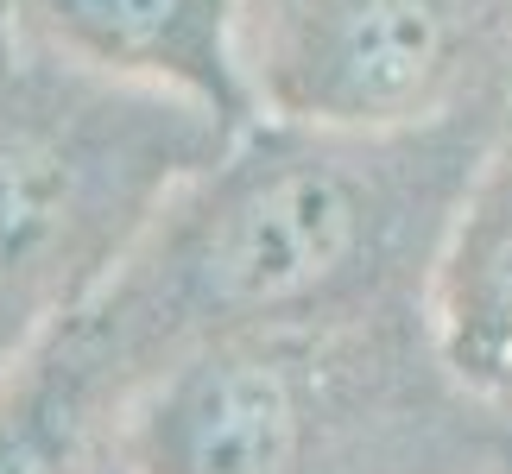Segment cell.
I'll use <instances>...</instances> for the list:
<instances>
[{
    "label": "cell",
    "instance_id": "obj_5",
    "mask_svg": "<svg viewBox=\"0 0 512 474\" xmlns=\"http://www.w3.org/2000/svg\"><path fill=\"white\" fill-rule=\"evenodd\" d=\"M19 32L70 64L114 83H140L215 114L222 127H253L241 0H13Z\"/></svg>",
    "mask_w": 512,
    "mask_h": 474
},
{
    "label": "cell",
    "instance_id": "obj_4",
    "mask_svg": "<svg viewBox=\"0 0 512 474\" xmlns=\"http://www.w3.org/2000/svg\"><path fill=\"white\" fill-rule=\"evenodd\" d=\"M512 51V0H241L260 114L411 127L481 95Z\"/></svg>",
    "mask_w": 512,
    "mask_h": 474
},
{
    "label": "cell",
    "instance_id": "obj_8",
    "mask_svg": "<svg viewBox=\"0 0 512 474\" xmlns=\"http://www.w3.org/2000/svg\"><path fill=\"white\" fill-rule=\"evenodd\" d=\"M449 474H512V424L500 430V437L487 430V437H481L475 449H468V456H462L456 468H449Z\"/></svg>",
    "mask_w": 512,
    "mask_h": 474
},
{
    "label": "cell",
    "instance_id": "obj_3",
    "mask_svg": "<svg viewBox=\"0 0 512 474\" xmlns=\"http://www.w3.org/2000/svg\"><path fill=\"white\" fill-rule=\"evenodd\" d=\"M234 127L32 45L0 70V373L76 316Z\"/></svg>",
    "mask_w": 512,
    "mask_h": 474
},
{
    "label": "cell",
    "instance_id": "obj_1",
    "mask_svg": "<svg viewBox=\"0 0 512 474\" xmlns=\"http://www.w3.org/2000/svg\"><path fill=\"white\" fill-rule=\"evenodd\" d=\"M494 95L500 76L411 127L260 114L165 196L57 335L127 405L159 367L215 335L424 304L494 127Z\"/></svg>",
    "mask_w": 512,
    "mask_h": 474
},
{
    "label": "cell",
    "instance_id": "obj_6",
    "mask_svg": "<svg viewBox=\"0 0 512 474\" xmlns=\"http://www.w3.org/2000/svg\"><path fill=\"white\" fill-rule=\"evenodd\" d=\"M430 342L475 411L512 424V51L500 64L494 127L430 272Z\"/></svg>",
    "mask_w": 512,
    "mask_h": 474
},
{
    "label": "cell",
    "instance_id": "obj_2",
    "mask_svg": "<svg viewBox=\"0 0 512 474\" xmlns=\"http://www.w3.org/2000/svg\"><path fill=\"white\" fill-rule=\"evenodd\" d=\"M487 418L437 361L424 304L234 329L184 348L114 418L121 474H449Z\"/></svg>",
    "mask_w": 512,
    "mask_h": 474
},
{
    "label": "cell",
    "instance_id": "obj_10",
    "mask_svg": "<svg viewBox=\"0 0 512 474\" xmlns=\"http://www.w3.org/2000/svg\"><path fill=\"white\" fill-rule=\"evenodd\" d=\"M114 474H121V468H114Z\"/></svg>",
    "mask_w": 512,
    "mask_h": 474
},
{
    "label": "cell",
    "instance_id": "obj_7",
    "mask_svg": "<svg viewBox=\"0 0 512 474\" xmlns=\"http://www.w3.org/2000/svg\"><path fill=\"white\" fill-rule=\"evenodd\" d=\"M114 418L108 386L51 329L0 373V474H114Z\"/></svg>",
    "mask_w": 512,
    "mask_h": 474
},
{
    "label": "cell",
    "instance_id": "obj_9",
    "mask_svg": "<svg viewBox=\"0 0 512 474\" xmlns=\"http://www.w3.org/2000/svg\"><path fill=\"white\" fill-rule=\"evenodd\" d=\"M19 51H26V32H19V13H13V0H0V70H7Z\"/></svg>",
    "mask_w": 512,
    "mask_h": 474
}]
</instances>
